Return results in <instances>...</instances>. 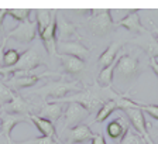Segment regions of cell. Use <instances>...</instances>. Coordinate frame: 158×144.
<instances>
[{"label": "cell", "instance_id": "1", "mask_svg": "<svg viewBox=\"0 0 158 144\" xmlns=\"http://www.w3.org/2000/svg\"><path fill=\"white\" fill-rule=\"evenodd\" d=\"M120 95L118 92H116L112 86L109 88H103L95 82L90 86H86L83 88V91L76 92L73 95H68L62 99H58V100H54L56 103H79L81 106L86 109L89 113H93V112L99 110L100 106L103 103H106L107 100H113L117 96Z\"/></svg>", "mask_w": 158, "mask_h": 144}, {"label": "cell", "instance_id": "2", "mask_svg": "<svg viewBox=\"0 0 158 144\" xmlns=\"http://www.w3.org/2000/svg\"><path fill=\"white\" fill-rule=\"evenodd\" d=\"M83 83L81 81H68V79H61V81H55V82H47V85L38 88L37 91H34L30 95H38L43 99L48 102H54L58 99H62L65 96H68V93L71 92H81L83 91Z\"/></svg>", "mask_w": 158, "mask_h": 144}, {"label": "cell", "instance_id": "3", "mask_svg": "<svg viewBox=\"0 0 158 144\" xmlns=\"http://www.w3.org/2000/svg\"><path fill=\"white\" fill-rule=\"evenodd\" d=\"M90 16L86 20V26L90 30V33L98 37H103L113 31L116 23L112 19V10L110 9H93L88 11Z\"/></svg>", "mask_w": 158, "mask_h": 144}, {"label": "cell", "instance_id": "4", "mask_svg": "<svg viewBox=\"0 0 158 144\" xmlns=\"http://www.w3.org/2000/svg\"><path fill=\"white\" fill-rule=\"evenodd\" d=\"M44 65V61L40 53L34 48H28L20 55L19 61L10 68H0V75H13L17 72H30Z\"/></svg>", "mask_w": 158, "mask_h": 144}, {"label": "cell", "instance_id": "5", "mask_svg": "<svg viewBox=\"0 0 158 144\" xmlns=\"http://www.w3.org/2000/svg\"><path fill=\"white\" fill-rule=\"evenodd\" d=\"M48 76H56V78H61V74H56V72H17L13 74L11 78L6 82V85L10 86L11 89H24V88H30V86H34L35 83H38L41 79H45Z\"/></svg>", "mask_w": 158, "mask_h": 144}, {"label": "cell", "instance_id": "6", "mask_svg": "<svg viewBox=\"0 0 158 144\" xmlns=\"http://www.w3.org/2000/svg\"><path fill=\"white\" fill-rule=\"evenodd\" d=\"M37 34H38V31H37L35 20H27V21L20 23L17 27H14L11 31H9L6 37L16 40L21 44H28L35 40Z\"/></svg>", "mask_w": 158, "mask_h": 144}, {"label": "cell", "instance_id": "7", "mask_svg": "<svg viewBox=\"0 0 158 144\" xmlns=\"http://www.w3.org/2000/svg\"><path fill=\"white\" fill-rule=\"evenodd\" d=\"M89 113L83 106L79 103H68L65 105V110H64V129H72L78 125H82V121L86 117H89Z\"/></svg>", "mask_w": 158, "mask_h": 144}, {"label": "cell", "instance_id": "8", "mask_svg": "<svg viewBox=\"0 0 158 144\" xmlns=\"http://www.w3.org/2000/svg\"><path fill=\"white\" fill-rule=\"evenodd\" d=\"M56 54H64V55H71L76 58L86 61L90 55V49L81 41V40H71V41H58L56 44Z\"/></svg>", "mask_w": 158, "mask_h": 144}, {"label": "cell", "instance_id": "9", "mask_svg": "<svg viewBox=\"0 0 158 144\" xmlns=\"http://www.w3.org/2000/svg\"><path fill=\"white\" fill-rule=\"evenodd\" d=\"M114 69L117 75L122 78H133V76L138 75V72H140V62L135 57L130 55V54H123L118 57Z\"/></svg>", "mask_w": 158, "mask_h": 144}, {"label": "cell", "instance_id": "10", "mask_svg": "<svg viewBox=\"0 0 158 144\" xmlns=\"http://www.w3.org/2000/svg\"><path fill=\"white\" fill-rule=\"evenodd\" d=\"M56 11L52 10V14H51V20H49V24L47 26V28L44 30L43 33L40 34V38L43 40V44L45 47L47 53L49 54L51 57L56 55Z\"/></svg>", "mask_w": 158, "mask_h": 144}, {"label": "cell", "instance_id": "11", "mask_svg": "<svg viewBox=\"0 0 158 144\" xmlns=\"http://www.w3.org/2000/svg\"><path fill=\"white\" fill-rule=\"evenodd\" d=\"M124 113H126V116H127L128 121L131 123L133 129L135 130V133H138V134L141 136V137L147 141V144H154L147 131L144 112L140 110V109H124Z\"/></svg>", "mask_w": 158, "mask_h": 144}, {"label": "cell", "instance_id": "12", "mask_svg": "<svg viewBox=\"0 0 158 144\" xmlns=\"http://www.w3.org/2000/svg\"><path fill=\"white\" fill-rule=\"evenodd\" d=\"M130 43H133L137 47H140V48L150 57V59L158 58V43L148 30L143 34H138L134 40H130Z\"/></svg>", "mask_w": 158, "mask_h": 144}, {"label": "cell", "instance_id": "13", "mask_svg": "<svg viewBox=\"0 0 158 144\" xmlns=\"http://www.w3.org/2000/svg\"><path fill=\"white\" fill-rule=\"evenodd\" d=\"M0 134H3L4 137H11V131L20 123H31L28 119V116H23V115H11V113H6L2 112L0 113Z\"/></svg>", "mask_w": 158, "mask_h": 144}, {"label": "cell", "instance_id": "14", "mask_svg": "<svg viewBox=\"0 0 158 144\" xmlns=\"http://www.w3.org/2000/svg\"><path fill=\"white\" fill-rule=\"evenodd\" d=\"M116 27H123V28L131 31L135 34H143L147 31L145 27H143L141 20H140V10H130L127 16H124L122 20L116 23Z\"/></svg>", "mask_w": 158, "mask_h": 144}, {"label": "cell", "instance_id": "15", "mask_svg": "<svg viewBox=\"0 0 158 144\" xmlns=\"http://www.w3.org/2000/svg\"><path fill=\"white\" fill-rule=\"evenodd\" d=\"M93 134L95 133H92L88 125H78L72 129H68L65 144H83L92 140Z\"/></svg>", "mask_w": 158, "mask_h": 144}, {"label": "cell", "instance_id": "16", "mask_svg": "<svg viewBox=\"0 0 158 144\" xmlns=\"http://www.w3.org/2000/svg\"><path fill=\"white\" fill-rule=\"evenodd\" d=\"M31 103H30L27 99H24L23 96H20L19 93H16L14 99L10 103L4 105L3 108H0L2 112H6V113H11V115H23V116H28L31 115Z\"/></svg>", "mask_w": 158, "mask_h": 144}, {"label": "cell", "instance_id": "17", "mask_svg": "<svg viewBox=\"0 0 158 144\" xmlns=\"http://www.w3.org/2000/svg\"><path fill=\"white\" fill-rule=\"evenodd\" d=\"M56 30H58V41H71V38L81 40L76 26L62 16L56 17Z\"/></svg>", "mask_w": 158, "mask_h": 144}, {"label": "cell", "instance_id": "18", "mask_svg": "<svg viewBox=\"0 0 158 144\" xmlns=\"http://www.w3.org/2000/svg\"><path fill=\"white\" fill-rule=\"evenodd\" d=\"M64 110H65V103H56V102H45L41 109H40L38 115L40 117L47 119V120L52 121L55 125L59 119L62 117Z\"/></svg>", "mask_w": 158, "mask_h": 144}, {"label": "cell", "instance_id": "19", "mask_svg": "<svg viewBox=\"0 0 158 144\" xmlns=\"http://www.w3.org/2000/svg\"><path fill=\"white\" fill-rule=\"evenodd\" d=\"M128 129H130V126H128L127 120H124V117H122V116H117L114 120L109 121L107 127H106V133L113 141H120L126 136Z\"/></svg>", "mask_w": 158, "mask_h": 144}, {"label": "cell", "instance_id": "20", "mask_svg": "<svg viewBox=\"0 0 158 144\" xmlns=\"http://www.w3.org/2000/svg\"><path fill=\"white\" fill-rule=\"evenodd\" d=\"M55 57L59 58L64 72L68 74V75H76V74H81V72H83V69H85V66H86L85 61L76 58V57L64 55V54H56Z\"/></svg>", "mask_w": 158, "mask_h": 144}, {"label": "cell", "instance_id": "21", "mask_svg": "<svg viewBox=\"0 0 158 144\" xmlns=\"http://www.w3.org/2000/svg\"><path fill=\"white\" fill-rule=\"evenodd\" d=\"M28 119H30V121H31V123H33V125L38 129L40 133H41L43 136H45V137H51V138H55L56 137L55 125H54L52 121L40 117V116L34 115V113L28 115Z\"/></svg>", "mask_w": 158, "mask_h": 144}, {"label": "cell", "instance_id": "22", "mask_svg": "<svg viewBox=\"0 0 158 144\" xmlns=\"http://www.w3.org/2000/svg\"><path fill=\"white\" fill-rule=\"evenodd\" d=\"M120 48H122V43H118V41H114V43L109 44V47L100 54V57H99V59H98L99 68L103 69V68L110 65V64L117 58L118 53H120Z\"/></svg>", "mask_w": 158, "mask_h": 144}, {"label": "cell", "instance_id": "23", "mask_svg": "<svg viewBox=\"0 0 158 144\" xmlns=\"http://www.w3.org/2000/svg\"><path fill=\"white\" fill-rule=\"evenodd\" d=\"M117 59L118 57L113 61L112 64L109 66H106V68L100 69V72H99L98 75V79H96V82H98L100 86H103V88H109V86H112V82H113V72H114V68H116V64H117Z\"/></svg>", "mask_w": 158, "mask_h": 144}, {"label": "cell", "instance_id": "24", "mask_svg": "<svg viewBox=\"0 0 158 144\" xmlns=\"http://www.w3.org/2000/svg\"><path fill=\"white\" fill-rule=\"evenodd\" d=\"M116 110H118V108H117V105H116L114 99H113V100H107L106 103H103V105L100 106V109L98 110L96 117L93 119V123H102V121H105L106 119Z\"/></svg>", "mask_w": 158, "mask_h": 144}, {"label": "cell", "instance_id": "25", "mask_svg": "<svg viewBox=\"0 0 158 144\" xmlns=\"http://www.w3.org/2000/svg\"><path fill=\"white\" fill-rule=\"evenodd\" d=\"M34 13L37 14L35 16V23H37V31H38V36H40V34L47 28V26L49 24L52 10H35Z\"/></svg>", "mask_w": 158, "mask_h": 144}, {"label": "cell", "instance_id": "26", "mask_svg": "<svg viewBox=\"0 0 158 144\" xmlns=\"http://www.w3.org/2000/svg\"><path fill=\"white\" fill-rule=\"evenodd\" d=\"M14 96H16V92L10 86H7L4 82L0 81V108H3L4 105L10 103L14 99Z\"/></svg>", "mask_w": 158, "mask_h": 144}, {"label": "cell", "instance_id": "27", "mask_svg": "<svg viewBox=\"0 0 158 144\" xmlns=\"http://www.w3.org/2000/svg\"><path fill=\"white\" fill-rule=\"evenodd\" d=\"M20 55H21V54L14 48L4 49V53H3V66H2V68H10V66H13L14 64L19 61Z\"/></svg>", "mask_w": 158, "mask_h": 144}, {"label": "cell", "instance_id": "28", "mask_svg": "<svg viewBox=\"0 0 158 144\" xmlns=\"http://www.w3.org/2000/svg\"><path fill=\"white\" fill-rule=\"evenodd\" d=\"M7 14L13 20L16 21H20V23H23V21H27L30 20V14H31V10L30 9H9L7 10Z\"/></svg>", "mask_w": 158, "mask_h": 144}, {"label": "cell", "instance_id": "29", "mask_svg": "<svg viewBox=\"0 0 158 144\" xmlns=\"http://www.w3.org/2000/svg\"><path fill=\"white\" fill-rule=\"evenodd\" d=\"M147 141L141 137V136L135 133L133 129H128V131L126 133V136L120 140L118 144H145Z\"/></svg>", "mask_w": 158, "mask_h": 144}, {"label": "cell", "instance_id": "30", "mask_svg": "<svg viewBox=\"0 0 158 144\" xmlns=\"http://www.w3.org/2000/svg\"><path fill=\"white\" fill-rule=\"evenodd\" d=\"M138 109L143 112H147L154 120L158 121V105H143V103H140Z\"/></svg>", "mask_w": 158, "mask_h": 144}, {"label": "cell", "instance_id": "31", "mask_svg": "<svg viewBox=\"0 0 158 144\" xmlns=\"http://www.w3.org/2000/svg\"><path fill=\"white\" fill-rule=\"evenodd\" d=\"M23 144H58V141L55 138L41 136V137H35V138H31V140L24 141Z\"/></svg>", "mask_w": 158, "mask_h": 144}, {"label": "cell", "instance_id": "32", "mask_svg": "<svg viewBox=\"0 0 158 144\" xmlns=\"http://www.w3.org/2000/svg\"><path fill=\"white\" fill-rule=\"evenodd\" d=\"M92 144H106V140L102 134H93Z\"/></svg>", "mask_w": 158, "mask_h": 144}, {"label": "cell", "instance_id": "33", "mask_svg": "<svg viewBox=\"0 0 158 144\" xmlns=\"http://www.w3.org/2000/svg\"><path fill=\"white\" fill-rule=\"evenodd\" d=\"M150 68L152 69V72H154L158 78V61L157 59H150Z\"/></svg>", "mask_w": 158, "mask_h": 144}, {"label": "cell", "instance_id": "34", "mask_svg": "<svg viewBox=\"0 0 158 144\" xmlns=\"http://www.w3.org/2000/svg\"><path fill=\"white\" fill-rule=\"evenodd\" d=\"M6 16H7V9H0V30H3V21Z\"/></svg>", "mask_w": 158, "mask_h": 144}, {"label": "cell", "instance_id": "35", "mask_svg": "<svg viewBox=\"0 0 158 144\" xmlns=\"http://www.w3.org/2000/svg\"><path fill=\"white\" fill-rule=\"evenodd\" d=\"M150 33L152 34V37H154V38L157 40V43H158V27L155 26L154 23H152V28H151V31H150Z\"/></svg>", "mask_w": 158, "mask_h": 144}, {"label": "cell", "instance_id": "36", "mask_svg": "<svg viewBox=\"0 0 158 144\" xmlns=\"http://www.w3.org/2000/svg\"><path fill=\"white\" fill-rule=\"evenodd\" d=\"M7 140V144H23V143H14L13 140H11V137H6Z\"/></svg>", "mask_w": 158, "mask_h": 144}, {"label": "cell", "instance_id": "37", "mask_svg": "<svg viewBox=\"0 0 158 144\" xmlns=\"http://www.w3.org/2000/svg\"><path fill=\"white\" fill-rule=\"evenodd\" d=\"M2 33H3V30H0V34H2Z\"/></svg>", "mask_w": 158, "mask_h": 144}, {"label": "cell", "instance_id": "38", "mask_svg": "<svg viewBox=\"0 0 158 144\" xmlns=\"http://www.w3.org/2000/svg\"><path fill=\"white\" fill-rule=\"evenodd\" d=\"M0 44H2V43H0Z\"/></svg>", "mask_w": 158, "mask_h": 144}, {"label": "cell", "instance_id": "39", "mask_svg": "<svg viewBox=\"0 0 158 144\" xmlns=\"http://www.w3.org/2000/svg\"><path fill=\"white\" fill-rule=\"evenodd\" d=\"M145 144H147V143H145Z\"/></svg>", "mask_w": 158, "mask_h": 144}]
</instances>
